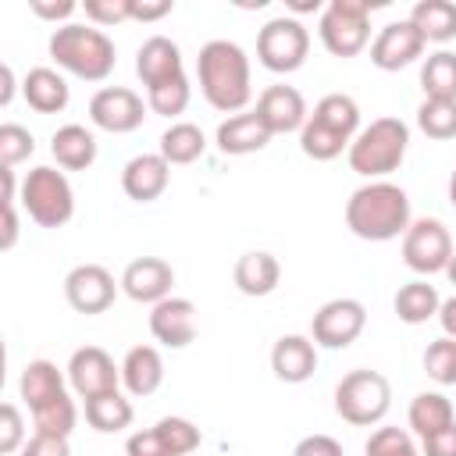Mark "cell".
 Returning <instances> with one entry per match:
<instances>
[{
  "label": "cell",
  "instance_id": "6da1fadb",
  "mask_svg": "<svg viewBox=\"0 0 456 456\" xmlns=\"http://www.w3.org/2000/svg\"><path fill=\"white\" fill-rule=\"evenodd\" d=\"M196 75H200V89L214 110H221V114L246 110V103L253 96V82H249V57L239 43H232V39L203 43L200 57H196Z\"/></svg>",
  "mask_w": 456,
  "mask_h": 456
},
{
  "label": "cell",
  "instance_id": "7a4b0ae2",
  "mask_svg": "<svg viewBox=\"0 0 456 456\" xmlns=\"http://www.w3.org/2000/svg\"><path fill=\"white\" fill-rule=\"evenodd\" d=\"M346 228L363 242H388L410 228V196L395 182H367L346 200Z\"/></svg>",
  "mask_w": 456,
  "mask_h": 456
},
{
  "label": "cell",
  "instance_id": "3957f363",
  "mask_svg": "<svg viewBox=\"0 0 456 456\" xmlns=\"http://www.w3.org/2000/svg\"><path fill=\"white\" fill-rule=\"evenodd\" d=\"M46 46H50V57L57 61V68H64L68 75L86 78V82H103L118 64L114 39L93 25L68 21V25L53 28Z\"/></svg>",
  "mask_w": 456,
  "mask_h": 456
},
{
  "label": "cell",
  "instance_id": "277c9868",
  "mask_svg": "<svg viewBox=\"0 0 456 456\" xmlns=\"http://www.w3.org/2000/svg\"><path fill=\"white\" fill-rule=\"evenodd\" d=\"M406 146H410L406 121H399V118H378V121H370L367 128L356 132V139L349 142L346 157H349V167L360 178L381 182L385 175H392L403 164Z\"/></svg>",
  "mask_w": 456,
  "mask_h": 456
},
{
  "label": "cell",
  "instance_id": "5b68a950",
  "mask_svg": "<svg viewBox=\"0 0 456 456\" xmlns=\"http://www.w3.org/2000/svg\"><path fill=\"white\" fill-rule=\"evenodd\" d=\"M388 406H392V385L381 370L360 367L335 385V413L353 428L381 424Z\"/></svg>",
  "mask_w": 456,
  "mask_h": 456
},
{
  "label": "cell",
  "instance_id": "8992f818",
  "mask_svg": "<svg viewBox=\"0 0 456 456\" xmlns=\"http://www.w3.org/2000/svg\"><path fill=\"white\" fill-rule=\"evenodd\" d=\"M21 207L39 228H64L75 214V192L64 171L39 164L21 182Z\"/></svg>",
  "mask_w": 456,
  "mask_h": 456
},
{
  "label": "cell",
  "instance_id": "52a82bcc",
  "mask_svg": "<svg viewBox=\"0 0 456 456\" xmlns=\"http://www.w3.org/2000/svg\"><path fill=\"white\" fill-rule=\"evenodd\" d=\"M370 7L367 0H331L321 11L317 36L331 57H356L370 43Z\"/></svg>",
  "mask_w": 456,
  "mask_h": 456
},
{
  "label": "cell",
  "instance_id": "ba28073f",
  "mask_svg": "<svg viewBox=\"0 0 456 456\" xmlns=\"http://www.w3.org/2000/svg\"><path fill=\"white\" fill-rule=\"evenodd\" d=\"M310 53V32L299 18H271L260 32H256V61L274 71V75H289L296 68H303Z\"/></svg>",
  "mask_w": 456,
  "mask_h": 456
},
{
  "label": "cell",
  "instance_id": "9c48e42d",
  "mask_svg": "<svg viewBox=\"0 0 456 456\" xmlns=\"http://www.w3.org/2000/svg\"><path fill=\"white\" fill-rule=\"evenodd\" d=\"M449 260H452L449 228L438 217L410 221L406 235H403V264L417 274H445Z\"/></svg>",
  "mask_w": 456,
  "mask_h": 456
},
{
  "label": "cell",
  "instance_id": "30bf717a",
  "mask_svg": "<svg viewBox=\"0 0 456 456\" xmlns=\"http://www.w3.org/2000/svg\"><path fill=\"white\" fill-rule=\"evenodd\" d=\"M367 324V310L360 299L353 296H338V299H328L314 321H310V338L314 346H324V349H346L360 338Z\"/></svg>",
  "mask_w": 456,
  "mask_h": 456
},
{
  "label": "cell",
  "instance_id": "8fae6325",
  "mask_svg": "<svg viewBox=\"0 0 456 456\" xmlns=\"http://www.w3.org/2000/svg\"><path fill=\"white\" fill-rule=\"evenodd\" d=\"M200 428L185 417H164L125 442V456H189L200 449Z\"/></svg>",
  "mask_w": 456,
  "mask_h": 456
},
{
  "label": "cell",
  "instance_id": "7c38bea8",
  "mask_svg": "<svg viewBox=\"0 0 456 456\" xmlns=\"http://www.w3.org/2000/svg\"><path fill=\"white\" fill-rule=\"evenodd\" d=\"M146 118V103L135 89H125V86H103L93 93L89 100V121L103 132H114V135H125V132H135Z\"/></svg>",
  "mask_w": 456,
  "mask_h": 456
},
{
  "label": "cell",
  "instance_id": "4fadbf2b",
  "mask_svg": "<svg viewBox=\"0 0 456 456\" xmlns=\"http://www.w3.org/2000/svg\"><path fill=\"white\" fill-rule=\"evenodd\" d=\"M114 296H118L114 274L107 267H100V264H78L64 278V299L78 314H89V317L103 314V310H110Z\"/></svg>",
  "mask_w": 456,
  "mask_h": 456
},
{
  "label": "cell",
  "instance_id": "5bb4252c",
  "mask_svg": "<svg viewBox=\"0 0 456 456\" xmlns=\"http://www.w3.org/2000/svg\"><path fill=\"white\" fill-rule=\"evenodd\" d=\"M68 381H71L75 395L93 399V395L114 392V388L121 385V367L110 360L107 349H100V346H82V349H75L71 360H68Z\"/></svg>",
  "mask_w": 456,
  "mask_h": 456
},
{
  "label": "cell",
  "instance_id": "9a60e30c",
  "mask_svg": "<svg viewBox=\"0 0 456 456\" xmlns=\"http://www.w3.org/2000/svg\"><path fill=\"white\" fill-rule=\"evenodd\" d=\"M428 39L420 36V28L406 18V21H388L374 43H370V64L381 68V71H399L406 64H413L420 53H424Z\"/></svg>",
  "mask_w": 456,
  "mask_h": 456
},
{
  "label": "cell",
  "instance_id": "2e32d148",
  "mask_svg": "<svg viewBox=\"0 0 456 456\" xmlns=\"http://www.w3.org/2000/svg\"><path fill=\"white\" fill-rule=\"evenodd\" d=\"M253 114L264 121V128L271 135H285V132H303L306 125V100L299 89L292 86H267L260 96H256V107Z\"/></svg>",
  "mask_w": 456,
  "mask_h": 456
},
{
  "label": "cell",
  "instance_id": "e0dca14e",
  "mask_svg": "<svg viewBox=\"0 0 456 456\" xmlns=\"http://www.w3.org/2000/svg\"><path fill=\"white\" fill-rule=\"evenodd\" d=\"M118 285L125 289V296H128V299L157 306L160 299H167V296H171L175 267H171L167 260H160V256H135V260L121 271V281H118Z\"/></svg>",
  "mask_w": 456,
  "mask_h": 456
},
{
  "label": "cell",
  "instance_id": "ac0fdd59",
  "mask_svg": "<svg viewBox=\"0 0 456 456\" xmlns=\"http://www.w3.org/2000/svg\"><path fill=\"white\" fill-rule=\"evenodd\" d=\"M150 335L167 349H185L196 338V306L185 296H167L150 310Z\"/></svg>",
  "mask_w": 456,
  "mask_h": 456
},
{
  "label": "cell",
  "instance_id": "d6986e66",
  "mask_svg": "<svg viewBox=\"0 0 456 456\" xmlns=\"http://www.w3.org/2000/svg\"><path fill=\"white\" fill-rule=\"evenodd\" d=\"M167 182H171V164L160 153H135L121 167V189L135 203H153L157 196H164Z\"/></svg>",
  "mask_w": 456,
  "mask_h": 456
},
{
  "label": "cell",
  "instance_id": "ffe728a7",
  "mask_svg": "<svg viewBox=\"0 0 456 456\" xmlns=\"http://www.w3.org/2000/svg\"><path fill=\"white\" fill-rule=\"evenodd\" d=\"M135 75L142 78L146 89H153V86H160V82H171V78L185 75L178 43L167 39V36H150V39L135 50Z\"/></svg>",
  "mask_w": 456,
  "mask_h": 456
},
{
  "label": "cell",
  "instance_id": "44dd1931",
  "mask_svg": "<svg viewBox=\"0 0 456 456\" xmlns=\"http://www.w3.org/2000/svg\"><path fill=\"white\" fill-rule=\"evenodd\" d=\"M271 370L285 385H299L317 370V346L306 335H281L271 349Z\"/></svg>",
  "mask_w": 456,
  "mask_h": 456
},
{
  "label": "cell",
  "instance_id": "7402d4cb",
  "mask_svg": "<svg viewBox=\"0 0 456 456\" xmlns=\"http://www.w3.org/2000/svg\"><path fill=\"white\" fill-rule=\"evenodd\" d=\"M164 381V356L157 346H132L121 360V385L128 395L146 399Z\"/></svg>",
  "mask_w": 456,
  "mask_h": 456
},
{
  "label": "cell",
  "instance_id": "603a6c76",
  "mask_svg": "<svg viewBox=\"0 0 456 456\" xmlns=\"http://www.w3.org/2000/svg\"><path fill=\"white\" fill-rule=\"evenodd\" d=\"M271 142V132L264 128V121L253 114V110H242V114H232L228 121L217 125V150L228 153V157H246V153H256Z\"/></svg>",
  "mask_w": 456,
  "mask_h": 456
},
{
  "label": "cell",
  "instance_id": "cb8c5ba5",
  "mask_svg": "<svg viewBox=\"0 0 456 456\" xmlns=\"http://www.w3.org/2000/svg\"><path fill=\"white\" fill-rule=\"evenodd\" d=\"M21 96L36 114H61L71 100V89L61 71L53 68H32L21 82Z\"/></svg>",
  "mask_w": 456,
  "mask_h": 456
},
{
  "label": "cell",
  "instance_id": "d4e9b609",
  "mask_svg": "<svg viewBox=\"0 0 456 456\" xmlns=\"http://www.w3.org/2000/svg\"><path fill=\"white\" fill-rule=\"evenodd\" d=\"M50 153L64 171H86L96 160V135L86 125H61L50 135Z\"/></svg>",
  "mask_w": 456,
  "mask_h": 456
},
{
  "label": "cell",
  "instance_id": "484cf974",
  "mask_svg": "<svg viewBox=\"0 0 456 456\" xmlns=\"http://www.w3.org/2000/svg\"><path fill=\"white\" fill-rule=\"evenodd\" d=\"M235 289L242 296H271L281 281V264L264 253V249H253V253H242L235 260Z\"/></svg>",
  "mask_w": 456,
  "mask_h": 456
},
{
  "label": "cell",
  "instance_id": "4316f807",
  "mask_svg": "<svg viewBox=\"0 0 456 456\" xmlns=\"http://www.w3.org/2000/svg\"><path fill=\"white\" fill-rule=\"evenodd\" d=\"M18 395L25 399L28 413L39 410V406H46V403H53V399H61L64 395V378H61L57 363H50V360H28L25 370H21V378H18Z\"/></svg>",
  "mask_w": 456,
  "mask_h": 456
},
{
  "label": "cell",
  "instance_id": "83f0119b",
  "mask_svg": "<svg viewBox=\"0 0 456 456\" xmlns=\"http://www.w3.org/2000/svg\"><path fill=\"white\" fill-rule=\"evenodd\" d=\"M406 420H410V431L417 438H428V435L456 424V410H452V403L442 392H417L413 403H410Z\"/></svg>",
  "mask_w": 456,
  "mask_h": 456
},
{
  "label": "cell",
  "instance_id": "f1b7e54d",
  "mask_svg": "<svg viewBox=\"0 0 456 456\" xmlns=\"http://www.w3.org/2000/svg\"><path fill=\"white\" fill-rule=\"evenodd\" d=\"M310 121H317L321 128H328V132H335V135H342V139L353 142L356 139V128H360V107L346 93H328V96L317 100Z\"/></svg>",
  "mask_w": 456,
  "mask_h": 456
},
{
  "label": "cell",
  "instance_id": "f546056e",
  "mask_svg": "<svg viewBox=\"0 0 456 456\" xmlns=\"http://www.w3.org/2000/svg\"><path fill=\"white\" fill-rule=\"evenodd\" d=\"M392 306H395V314H399L403 324H424V321L438 317L442 296H438V289L428 285L424 278H413V281H406V285L395 292Z\"/></svg>",
  "mask_w": 456,
  "mask_h": 456
},
{
  "label": "cell",
  "instance_id": "4dcf8cb0",
  "mask_svg": "<svg viewBox=\"0 0 456 456\" xmlns=\"http://www.w3.org/2000/svg\"><path fill=\"white\" fill-rule=\"evenodd\" d=\"M410 21L420 28V36L428 43L456 39V4L452 0H417L410 11Z\"/></svg>",
  "mask_w": 456,
  "mask_h": 456
},
{
  "label": "cell",
  "instance_id": "1f68e13d",
  "mask_svg": "<svg viewBox=\"0 0 456 456\" xmlns=\"http://www.w3.org/2000/svg\"><path fill=\"white\" fill-rule=\"evenodd\" d=\"M203 150H207V135H203V128L192 125V121H175V125L164 128V135H160V150H157V153H160L167 164H192V160L203 157Z\"/></svg>",
  "mask_w": 456,
  "mask_h": 456
},
{
  "label": "cell",
  "instance_id": "d6a6232c",
  "mask_svg": "<svg viewBox=\"0 0 456 456\" xmlns=\"http://www.w3.org/2000/svg\"><path fill=\"white\" fill-rule=\"evenodd\" d=\"M132 417H135V410H132V403H128L118 388H114V392H103V395L86 399V420H89V428H93V431H100V435L125 431V428L132 424Z\"/></svg>",
  "mask_w": 456,
  "mask_h": 456
},
{
  "label": "cell",
  "instance_id": "836d02e7",
  "mask_svg": "<svg viewBox=\"0 0 456 456\" xmlns=\"http://www.w3.org/2000/svg\"><path fill=\"white\" fill-rule=\"evenodd\" d=\"M420 89L424 100H452L456 103V53L438 50L420 68Z\"/></svg>",
  "mask_w": 456,
  "mask_h": 456
},
{
  "label": "cell",
  "instance_id": "e575fe53",
  "mask_svg": "<svg viewBox=\"0 0 456 456\" xmlns=\"http://www.w3.org/2000/svg\"><path fill=\"white\" fill-rule=\"evenodd\" d=\"M417 128L428 139H456V103L452 100H424L417 107Z\"/></svg>",
  "mask_w": 456,
  "mask_h": 456
},
{
  "label": "cell",
  "instance_id": "d590c367",
  "mask_svg": "<svg viewBox=\"0 0 456 456\" xmlns=\"http://www.w3.org/2000/svg\"><path fill=\"white\" fill-rule=\"evenodd\" d=\"M189 96H192V86H189L185 75H178L171 82H160V86L146 89V107L160 118H178L189 107Z\"/></svg>",
  "mask_w": 456,
  "mask_h": 456
},
{
  "label": "cell",
  "instance_id": "8d00e7d4",
  "mask_svg": "<svg viewBox=\"0 0 456 456\" xmlns=\"http://www.w3.org/2000/svg\"><path fill=\"white\" fill-rule=\"evenodd\" d=\"M75 420H78V410H75V403H71L68 392L61 399H53V403L32 410V424H36L39 435H61V438H68L75 431Z\"/></svg>",
  "mask_w": 456,
  "mask_h": 456
},
{
  "label": "cell",
  "instance_id": "74e56055",
  "mask_svg": "<svg viewBox=\"0 0 456 456\" xmlns=\"http://www.w3.org/2000/svg\"><path fill=\"white\" fill-rule=\"evenodd\" d=\"M299 150L310 160H335L342 150H349V139H342V135H335V132H328V128H321L317 121L306 118V125L299 132Z\"/></svg>",
  "mask_w": 456,
  "mask_h": 456
},
{
  "label": "cell",
  "instance_id": "f35d334b",
  "mask_svg": "<svg viewBox=\"0 0 456 456\" xmlns=\"http://www.w3.org/2000/svg\"><path fill=\"white\" fill-rule=\"evenodd\" d=\"M424 370L438 385H456V338H435L424 349Z\"/></svg>",
  "mask_w": 456,
  "mask_h": 456
},
{
  "label": "cell",
  "instance_id": "ab89813d",
  "mask_svg": "<svg viewBox=\"0 0 456 456\" xmlns=\"http://www.w3.org/2000/svg\"><path fill=\"white\" fill-rule=\"evenodd\" d=\"M363 452L367 456H420V449L413 445L410 431H403V428H378V431H370Z\"/></svg>",
  "mask_w": 456,
  "mask_h": 456
},
{
  "label": "cell",
  "instance_id": "60d3db41",
  "mask_svg": "<svg viewBox=\"0 0 456 456\" xmlns=\"http://www.w3.org/2000/svg\"><path fill=\"white\" fill-rule=\"evenodd\" d=\"M32 150H36V139L28 128H21L14 121L0 125V167H14V164L28 160Z\"/></svg>",
  "mask_w": 456,
  "mask_h": 456
},
{
  "label": "cell",
  "instance_id": "b9f144b4",
  "mask_svg": "<svg viewBox=\"0 0 456 456\" xmlns=\"http://www.w3.org/2000/svg\"><path fill=\"white\" fill-rule=\"evenodd\" d=\"M25 445V420H21V410L14 403H4L0 406V452H18Z\"/></svg>",
  "mask_w": 456,
  "mask_h": 456
},
{
  "label": "cell",
  "instance_id": "7bdbcfd3",
  "mask_svg": "<svg viewBox=\"0 0 456 456\" xmlns=\"http://www.w3.org/2000/svg\"><path fill=\"white\" fill-rule=\"evenodd\" d=\"M82 11L93 25H121L132 18V0H86Z\"/></svg>",
  "mask_w": 456,
  "mask_h": 456
},
{
  "label": "cell",
  "instance_id": "ee69618b",
  "mask_svg": "<svg viewBox=\"0 0 456 456\" xmlns=\"http://www.w3.org/2000/svg\"><path fill=\"white\" fill-rule=\"evenodd\" d=\"M21 456H71V445L68 438L61 435H32L25 445H21Z\"/></svg>",
  "mask_w": 456,
  "mask_h": 456
},
{
  "label": "cell",
  "instance_id": "f6af8a7d",
  "mask_svg": "<svg viewBox=\"0 0 456 456\" xmlns=\"http://www.w3.org/2000/svg\"><path fill=\"white\" fill-rule=\"evenodd\" d=\"M292 456H346V452L331 435H306L296 442Z\"/></svg>",
  "mask_w": 456,
  "mask_h": 456
},
{
  "label": "cell",
  "instance_id": "bcb514c9",
  "mask_svg": "<svg viewBox=\"0 0 456 456\" xmlns=\"http://www.w3.org/2000/svg\"><path fill=\"white\" fill-rule=\"evenodd\" d=\"M420 456H456V424L420 438Z\"/></svg>",
  "mask_w": 456,
  "mask_h": 456
},
{
  "label": "cell",
  "instance_id": "7dc6e473",
  "mask_svg": "<svg viewBox=\"0 0 456 456\" xmlns=\"http://www.w3.org/2000/svg\"><path fill=\"white\" fill-rule=\"evenodd\" d=\"M28 7H32L36 18H46V21H68L78 11L75 0H32Z\"/></svg>",
  "mask_w": 456,
  "mask_h": 456
},
{
  "label": "cell",
  "instance_id": "c3c4849f",
  "mask_svg": "<svg viewBox=\"0 0 456 456\" xmlns=\"http://www.w3.org/2000/svg\"><path fill=\"white\" fill-rule=\"evenodd\" d=\"M171 7V0H132V21H160Z\"/></svg>",
  "mask_w": 456,
  "mask_h": 456
},
{
  "label": "cell",
  "instance_id": "681fc988",
  "mask_svg": "<svg viewBox=\"0 0 456 456\" xmlns=\"http://www.w3.org/2000/svg\"><path fill=\"white\" fill-rule=\"evenodd\" d=\"M18 242V210H14V203L11 207H4V235H0V249H11Z\"/></svg>",
  "mask_w": 456,
  "mask_h": 456
},
{
  "label": "cell",
  "instance_id": "f907efd6",
  "mask_svg": "<svg viewBox=\"0 0 456 456\" xmlns=\"http://www.w3.org/2000/svg\"><path fill=\"white\" fill-rule=\"evenodd\" d=\"M438 324H442L445 338H456V296L442 299V306H438Z\"/></svg>",
  "mask_w": 456,
  "mask_h": 456
},
{
  "label": "cell",
  "instance_id": "816d5d0a",
  "mask_svg": "<svg viewBox=\"0 0 456 456\" xmlns=\"http://www.w3.org/2000/svg\"><path fill=\"white\" fill-rule=\"evenodd\" d=\"M0 78H4V89H0V107H7V103H11V96H14V71H11V64H4V68H0Z\"/></svg>",
  "mask_w": 456,
  "mask_h": 456
},
{
  "label": "cell",
  "instance_id": "f5cc1de1",
  "mask_svg": "<svg viewBox=\"0 0 456 456\" xmlns=\"http://www.w3.org/2000/svg\"><path fill=\"white\" fill-rule=\"evenodd\" d=\"M289 7H292V11H299V14H303V11H317V7H321V4H317V0H314V4H310V0H292V4H289Z\"/></svg>",
  "mask_w": 456,
  "mask_h": 456
},
{
  "label": "cell",
  "instance_id": "db71d44e",
  "mask_svg": "<svg viewBox=\"0 0 456 456\" xmlns=\"http://www.w3.org/2000/svg\"><path fill=\"white\" fill-rule=\"evenodd\" d=\"M449 203L456 207V167H452V175H449Z\"/></svg>",
  "mask_w": 456,
  "mask_h": 456
},
{
  "label": "cell",
  "instance_id": "11a10c76",
  "mask_svg": "<svg viewBox=\"0 0 456 456\" xmlns=\"http://www.w3.org/2000/svg\"><path fill=\"white\" fill-rule=\"evenodd\" d=\"M445 278L456 285V253H452V260H449V267H445Z\"/></svg>",
  "mask_w": 456,
  "mask_h": 456
}]
</instances>
